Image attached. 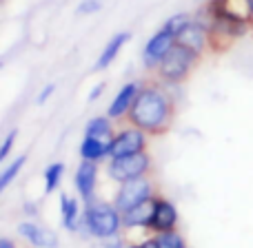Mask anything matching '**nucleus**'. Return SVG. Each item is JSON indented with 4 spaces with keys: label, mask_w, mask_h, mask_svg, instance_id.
<instances>
[{
    "label": "nucleus",
    "mask_w": 253,
    "mask_h": 248,
    "mask_svg": "<svg viewBox=\"0 0 253 248\" xmlns=\"http://www.w3.org/2000/svg\"><path fill=\"white\" fill-rule=\"evenodd\" d=\"M173 44H175V35L171 34L167 27H162L160 31H156V34L151 35V40L147 42L144 51H142L144 67H147V69H151V71H156L158 65H160V60L167 56V51H169Z\"/></svg>",
    "instance_id": "nucleus-8"
},
{
    "label": "nucleus",
    "mask_w": 253,
    "mask_h": 248,
    "mask_svg": "<svg viewBox=\"0 0 253 248\" xmlns=\"http://www.w3.org/2000/svg\"><path fill=\"white\" fill-rule=\"evenodd\" d=\"M62 173H65V164H60V162H53V164L47 166V171H44V193L56 191L58 184H60Z\"/></svg>",
    "instance_id": "nucleus-18"
},
{
    "label": "nucleus",
    "mask_w": 253,
    "mask_h": 248,
    "mask_svg": "<svg viewBox=\"0 0 253 248\" xmlns=\"http://www.w3.org/2000/svg\"><path fill=\"white\" fill-rule=\"evenodd\" d=\"M198 62H200V56H198L196 51H191V49L175 42L173 47L167 51V56L160 60L156 73H158V78L167 84H182L184 80H189V75L196 69Z\"/></svg>",
    "instance_id": "nucleus-3"
},
{
    "label": "nucleus",
    "mask_w": 253,
    "mask_h": 248,
    "mask_svg": "<svg viewBox=\"0 0 253 248\" xmlns=\"http://www.w3.org/2000/svg\"><path fill=\"white\" fill-rule=\"evenodd\" d=\"M53 91H56V84H47V87L42 89V93L38 96V105H44V102L49 100V96H51Z\"/></svg>",
    "instance_id": "nucleus-24"
},
{
    "label": "nucleus",
    "mask_w": 253,
    "mask_h": 248,
    "mask_svg": "<svg viewBox=\"0 0 253 248\" xmlns=\"http://www.w3.org/2000/svg\"><path fill=\"white\" fill-rule=\"evenodd\" d=\"M83 224L89 235L98 240H111L123 228V213L105 202H89L83 215Z\"/></svg>",
    "instance_id": "nucleus-2"
},
{
    "label": "nucleus",
    "mask_w": 253,
    "mask_h": 248,
    "mask_svg": "<svg viewBox=\"0 0 253 248\" xmlns=\"http://www.w3.org/2000/svg\"><path fill=\"white\" fill-rule=\"evenodd\" d=\"M153 195H156V193H153L151 179H149L147 175H142V177H135V179H129V182L120 184V191H118V195H116L114 206L120 213H125V211L133 209L140 202L149 200V197H153Z\"/></svg>",
    "instance_id": "nucleus-5"
},
{
    "label": "nucleus",
    "mask_w": 253,
    "mask_h": 248,
    "mask_svg": "<svg viewBox=\"0 0 253 248\" xmlns=\"http://www.w3.org/2000/svg\"><path fill=\"white\" fill-rule=\"evenodd\" d=\"M84 135L87 138H96L105 144H114L116 133H114V126H111V118H93L89 120L87 126H84Z\"/></svg>",
    "instance_id": "nucleus-15"
},
{
    "label": "nucleus",
    "mask_w": 253,
    "mask_h": 248,
    "mask_svg": "<svg viewBox=\"0 0 253 248\" xmlns=\"http://www.w3.org/2000/svg\"><path fill=\"white\" fill-rule=\"evenodd\" d=\"M175 118V100L162 82H140V91L131 111L126 113L131 126L147 135H165Z\"/></svg>",
    "instance_id": "nucleus-1"
},
{
    "label": "nucleus",
    "mask_w": 253,
    "mask_h": 248,
    "mask_svg": "<svg viewBox=\"0 0 253 248\" xmlns=\"http://www.w3.org/2000/svg\"><path fill=\"white\" fill-rule=\"evenodd\" d=\"M247 2H249V7H251V13H253V0H247Z\"/></svg>",
    "instance_id": "nucleus-28"
},
{
    "label": "nucleus",
    "mask_w": 253,
    "mask_h": 248,
    "mask_svg": "<svg viewBox=\"0 0 253 248\" xmlns=\"http://www.w3.org/2000/svg\"><path fill=\"white\" fill-rule=\"evenodd\" d=\"M147 138L149 135L144 131L135 129V126L123 129L120 133H116L109 157H125V155H135V153H144L147 151Z\"/></svg>",
    "instance_id": "nucleus-7"
},
{
    "label": "nucleus",
    "mask_w": 253,
    "mask_h": 248,
    "mask_svg": "<svg viewBox=\"0 0 253 248\" xmlns=\"http://www.w3.org/2000/svg\"><path fill=\"white\" fill-rule=\"evenodd\" d=\"M138 91H140V82H126L125 87L118 91V96L114 98L111 106L107 109V118H111V120L125 118V115L131 111V106H133Z\"/></svg>",
    "instance_id": "nucleus-12"
},
{
    "label": "nucleus",
    "mask_w": 253,
    "mask_h": 248,
    "mask_svg": "<svg viewBox=\"0 0 253 248\" xmlns=\"http://www.w3.org/2000/svg\"><path fill=\"white\" fill-rule=\"evenodd\" d=\"M126 248H158V242H156V237H153V240H147L138 246H126Z\"/></svg>",
    "instance_id": "nucleus-26"
},
{
    "label": "nucleus",
    "mask_w": 253,
    "mask_h": 248,
    "mask_svg": "<svg viewBox=\"0 0 253 248\" xmlns=\"http://www.w3.org/2000/svg\"><path fill=\"white\" fill-rule=\"evenodd\" d=\"M25 162H27V157H25V155H20L16 162H13L11 166H7V169H4V173L0 175V191H4V188H7L9 184H11L13 179H16V175L22 171V166H25Z\"/></svg>",
    "instance_id": "nucleus-20"
},
{
    "label": "nucleus",
    "mask_w": 253,
    "mask_h": 248,
    "mask_svg": "<svg viewBox=\"0 0 253 248\" xmlns=\"http://www.w3.org/2000/svg\"><path fill=\"white\" fill-rule=\"evenodd\" d=\"M175 42L191 49V51H196L198 56H202L207 49H211V34L202 20H189L187 25L178 31Z\"/></svg>",
    "instance_id": "nucleus-6"
},
{
    "label": "nucleus",
    "mask_w": 253,
    "mask_h": 248,
    "mask_svg": "<svg viewBox=\"0 0 253 248\" xmlns=\"http://www.w3.org/2000/svg\"><path fill=\"white\" fill-rule=\"evenodd\" d=\"M102 91H105V82H100V84H96V89H93L91 93H89V102H96L98 98L102 96Z\"/></svg>",
    "instance_id": "nucleus-25"
},
{
    "label": "nucleus",
    "mask_w": 253,
    "mask_h": 248,
    "mask_svg": "<svg viewBox=\"0 0 253 248\" xmlns=\"http://www.w3.org/2000/svg\"><path fill=\"white\" fill-rule=\"evenodd\" d=\"M187 22H189V16H184V13H180V16H173V18H169L165 27H167V29H169L171 34H173V35H178V31L182 29V27L187 25Z\"/></svg>",
    "instance_id": "nucleus-21"
},
{
    "label": "nucleus",
    "mask_w": 253,
    "mask_h": 248,
    "mask_svg": "<svg viewBox=\"0 0 253 248\" xmlns=\"http://www.w3.org/2000/svg\"><path fill=\"white\" fill-rule=\"evenodd\" d=\"M107 171H109V177L120 184L135 177H142V175H149V171H151V155L144 151V153H135V155L111 157Z\"/></svg>",
    "instance_id": "nucleus-4"
},
{
    "label": "nucleus",
    "mask_w": 253,
    "mask_h": 248,
    "mask_svg": "<svg viewBox=\"0 0 253 248\" xmlns=\"http://www.w3.org/2000/svg\"><path fill=\"white\" fill-rule=\"evenodd\" d=\"M16 138H18V131H16V129L7 133V138L2 140V148H0V160H7V155H9V151H11V146H13V142H16Z\"/></svg>",
    "instance_id": "nucleus-22"
},
{
    "label": "nucleus",
    "mask_w": 253,
    "mask_h": 248,
    "mask_svg": "<svg viewBox=\"0 0 253 248\" xmlns=\"http://www.w3.org/2000/svg\"><path fill=\"white\" fill-rule=\"evenodd\" d=\"M60 209H62V226L67 231H78V226H80L78 200H74L69 195H60Z\"/></svg>",
    "instance_id": "nucleus-16"
},
{
    "label": "nucleus",
    "mask_w": 253,
    "mask_h": 248,
    "mask_svg": "<svg viewBox=\"0 0 253 248\" xmlns=\"http://www.w3.org/2000/svg\"><path fill=\"white\" fill-rule=\"evenodd\" d=\"M100 11V0H83L78 7V13H96Z\"/></svg>",
    "instance_id": "nucleus-23"
},
{
    "label": "nucleus",
    "mask_w": 253,
    "mask_h": 248,
    "mask_svg": "<svg viewBox=\"0 0 253 248\" xmlns=\"http://www.w3.org/2000/svg\"><path fill=\"white\" fill-rule=\"evenodd\" d=\"M156 204H158V195L149 197V200L140 202L138 206L125 211L123 213V226L125 228H149L156 213Z\"/></svg>",
    "instance_id": "nucleus-10"
},
{
    "label": "nucleus",
    "mask_w": 253,
    "mask_h": 248,
    "mask_svg": "<svg viewBox=\"0 0 253 248\" xmlns=\"http://www.w3.org/2000/svg\"><path fill=\"white\" fill-rule=\"evenodd\" d=\"M158 248H187V242L180 235L178 231H169V233H160L156 235Z\"/></svg>",
    "instance_id": "nucleus-19"
},
{
    "label": "nucleus",
    "mask_w": 253,
    "mask_h": 248,
    "mask_svg": "<svg viewBox=\"0 0 253 248\" xmlns=\"http://www.w3.org/2000/svg\"><path fill=\"white\" fill-rule=\"evenodd\" d=\"M109 153H111L109 144L100 142V140H96V138H87V135H84L83 144H80V157H83V160L98 162V160H102V157H107Z\"/></svg>",
    "instance_id": "nucleus-17"
},
{
    "label": "nucleus",
    "mask_w": 253,
    "mask_h": 248,
    "mask_svg": "<svg viewBox=\"0 0 253 248\" xmlns=\"http://www.w3.org/2000/svg\"><path fill=\"white\" fill-rule=\"evenodd\" d=\"M129 38H131V34L129 31H123V34H116L114 38L107 42V47L102 49V53H100V58L96 60V69L98 71H105L107 67L111 65V62L116 60V56L120 53V49L125 47L126 42H129Z\"/></svg>",
    "instance_id": "nucleus-14"
},
{
    "label": "nucleus",
    "mask_w": 253,
    "mask_h": 248,
    "mask_svg": "<svg viewBox=\"0 0 253 248\" xmlns=\"http://www.w3.org/2000/svg\"><path fill=\"white\" fill-rule=\"evenodd\" d=\"M175 226H178V211H175V206L169 200H165V197H158L156 213H153V219L149 224V231L153 235H160V233L175 231Z\"/></svg>",
    "instance_id": "nucleus-9"
},
{
    "label": "nucleus",
    "mask_w": 253,
    "mask_h": 248,
    "mask_svg": "<svg viewBox=\"0 0 253 248\" xmlns=\"http://www.w3.org/2000/svg\"><path fill=\"white\" fill-rule=\"evenodd\" d=\"M96 179H98V166L91 160H83L76 171V188H78L80 197L84 202L93 200V191H96Z\"/></svg>",
    "instance_id": "nucleus-11"
},
{
    "label": "nucleus",
    "mask_w": 253,
    "mask_h": 248,
    "mask_svg": "<svg viewBox=\"0 0 253 248\" xmlns=\"http://www.w3.org/2000/svg\"><path fill=\"white\" fill-rule=\"evenodd\" d=\"M18 233L36 248H56L58 246L56 235H51L47 228L38 226V224H34V222H22L20 226H18Z\"/></svg>",
    "instance_id": "nucleus-13"
},
{
    "label": "nucleus",
    "mask_w": 253,
    "mask_h": 248,
    "mask_svg": "<svg viewBox=\"0 0 253 248\" xmlns=\"http://www.w3.org/2000/svg\"><path fill=\"white\" fill-rule=\"evenodd\" d=\"M0 248H16V244H13L9 237H2V240H0Z\"/></svg>",
    "instance_id": "nucleus-27"
}]
</instances>
